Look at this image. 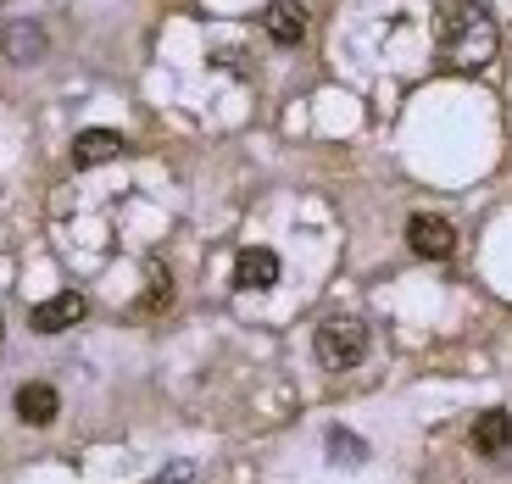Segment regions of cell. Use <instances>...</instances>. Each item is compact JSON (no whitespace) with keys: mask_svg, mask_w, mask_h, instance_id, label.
Segmentation results:
<instances>
[{"mask_svg":"<svg viewBox=\"0 0 512 484\" xmlns=\"http://www.w3.org/2000/svg\"><path fill=\"white\" fill-rule=\"evenodd\" d=\"M435 45H440V62L474 73L496 56V17L479 6V0H440V17H435Z\"/></svg>","mask_w":512,"mask_h":484,"instance_id":"6da1fadb","label":"cell"},{"mask_svg":"<svg viewBox=\"0 0 512 484\" xmlns=\"http://www.w3.org/2000/svg\"><path fill=\"white\" fill-rule=\"evenodd\" d=\"M312 351H318V362L329 373H346V368H357L362 357H368V323L362 318H323L318 323V334H312Z\"/></svg>","mask_w":512,"mask_h":484,"instance_id":"7a4b0ae2","label":"cell"},{"mask_svg":"<svg viewBox=\"0 0 512 484\" xmlns=\"http://www.w3.org/2000/svg\"><path fill=\"white\" fill-rule=\"evenodd\" d=\"M407 245L423 256V262H446V256L457 251V229H451L440 212H418L407 223Z\"/></svg>","mask_w":512,"mask_h":484,"instance_id":"3957f363","label":"cell"},{"mask_svg":"<svg viewBox=\"0 0 512 484\" xmlns=\"http://www.w3.org/2000/svg\"><path fill=\"white\" fill-rule=\"evenodd\" d=\"M84 312H90V301L78 290H62V295H51V301H39L34 306V334H62V329H73V323H84Z\"/></svg>","mask_w":512,"mask_h":484,"instance_id":"277c9868","label":"cell"},{"mask_svg":"<svg viewBox=\"0 0 512 484\" xmlns=\"http://www.w3.org/2000/svg\"><path fill=\"white\" fill-rule=\"evenodd\" d=\"M45 51H51V39H45L39 23H6L0 28V56H6V62L34 67V62H45Z\"/></svg>","mask_w":512,"mask_h":484,"instance_id":"5b68a950","label":"cell"},{"mask_svg":"<svg viewBox=\"0 0 512 484\" xmlns=\"http://www.w3.org/2000/svg\"><path fill=\"white\" fill-rule=\"evenodd\" d=\"M279 284V256L268 245H245L234 256V290H273Z\"/></svg>","mask_w":512,"mask_h":484,"instance_id":"8992f818","label":"cell"},{"mask_svg":"<svg viewBox=\"0 0 512 484\" xmlns=\"http://www.w3.org/2000/svg\"><path fill=\"white\" fill-rule=\"evenodd\" d=\"M262 23H268V39H273V45H284V51H290V45H301V39H307L312 17H307V6H301V0H273Z\"/></svg>","mask_w":512,"mask_h":484,"instance_id":"52a82bcc","label":"cell"},{"mask_svg":"<svg viewBox=\"0 0 512 484\" xmlns=\"http://www.w3.org/2000/svg\"><path fill=\"white\" fill-rule=\"evenodd\" d=\"M17 418L23 423H34V429H45V423L56 418V412H62V395H56V384H45V379H34V384H23V390H17Z\"/></svg>","mask_w":512,"mask_h":484,"instance_id":"ba28073f","label":"cell"},{"mask_svg":"<svg viewBox=\"0 0 512 484\" xmlns=\"http://www.w3.org/2000/svg\"><path fill=\"white\" fill-rule=\"evenodd\" d=\"M123 156V134L117 128H84L73 140V167H101V162H117Z\"/></svg>","mask_w":512,"mask_h":484,"instance_id":"9c48e42d","label":"cell"},{"mask_svg":"<svg viewBox=\"0 0 512 484\" xmlns=\"http://www.w3.org/2000/svg\"><path fill=\"white\" fill-rule=\"evenodd\" d=\"M468 446L479 451V457H507L512 451V418L507 412H479V423H474V434H468Z\"/></svg>","mask_w":512,"mask_h":484,"instance_id":"30bf717a","label":"cell"},{"mask_svg":"<svg viewBox=\"0 0 512 484\" xmlns=\"http://www.w3.org/2000/svg\"><path fill=\"white\" fill-rule=\"evenodd\" d=\"M329 457L334 462H362V457H368V446H362L351 429H329Z\"/></svg>","mask_w":512,"mask_h":484,"instance_id":"8fae6325","label":"cell"},{"mask_svg":"<svg viewBox=\"0 0 512 484\" xmlns=\"http://www.w3.org/2000/svg\"><path fill=\"white\" fill-rule=\"evenodd\" d=\"M167 306V268L151 262V295H145V312H162Z\"/></svg>","mask_w":512,"mask_h":484,"instance_id":"7c38bea8","label":"cell"},{"mask_svg":"<svg viewBox=\"0 0 512 484\" xmlns=\"http://www.w3.org/2000/svg\"><path fill=\"white\" fill-rule=\"evenodd\" d=\"M162 479H167V484H184V479H190V462H173V468H167Z\"/></svg>","mask_w":512,"mask_h":484,"instance_id":"4fadbf2b","label":"cell"},{"mask_svg":"<svg viewBox=\"0 0 512 484\" xmlns=\"http://www.w3.org/2000/svg\"><path fill=\"white\" fill-rule=\"evenodd\" d=\"M0 340H6V323H0Z\"/></svg>","mask_w":512,"mask_h":484,"instance_id":"5bb4252c","label":"cell"}]
</instances>
